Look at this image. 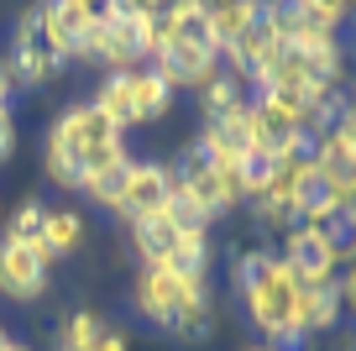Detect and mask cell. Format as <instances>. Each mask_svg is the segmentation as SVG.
I'll list each match as a JSON object with an SVG mask.
<instances>
[{
    "instance_id": "obj_20",
    "label": "cell",
    "mask_w": 356,
    "mask_h": 351,
    "mask_svg": "<svg viewBox=\"0 0 356 351\" xmlns=\"http://www.w3.org/2000/svg\"><path fill=\"white\" fill-rule=\"evenodd\" d=\"M53 16H58V26L68 32V42L79 47V37L100 22V6H95V0H53Z\"/></svg>"
},
{
    "instance_id": "obj_14",
    "label": "cell",
    "mask_w": 356,
    "mask_h": 351,
    "mask_svg": "<svg viewBox=\"0 0 356 351\" xmlns=\"http://www.w3.org/2000/svg\"><path fill=\"white\" fill-rule=\"evenodd\" d=\"M194 100H200V116H204V126H210V121H220L225 110H236L246 100V84H241V79H231L225 68H215V74L194 89Z\"/></svg>"
},
{
    "instance_id": "obj_26",
    "label": "cell",
    "mask_w": 356,
    "mask_h": 351,
    "mask_svg": "<svg viewBox=\"0 0 356 351\" xmlns=\"http://www.w3.org/2000/svg\"><path fill=\"white\" fill-rule=\"evenodd\" d=\"M0 105H11V74H6V58H0Z\"/></svg>"
},
{
    "instance_id": "obj_6",
    "label": "cell",
    "mask_w": 356,
    "mask_h": 351,
    "mask_svg": "<svg viewBox=\"0 0 356 351\" xmlns=\"http://www.w3.org/2000/svg\"><path fill=\"white\" fill-rule=\"evenodd\" d=\"M0 58H6V74H11V84H26V89L53 84V79L63 74V63H58V58L42 47V37H37L32 11L16 22V32H11V53H0Z\"/></svg>"
},
{
    "instance_id": "obj_1",
    "label": "cell",
    "mask_w": 356,
    "mask_h": 351,
    "mask_svg": "<svg viewBox=\"0 0 356 351\" xmlns=\"http://www.w3.org/2000/svg\"><path fill=\"white\" fill-rule=\"evenodd\" d=\"M231 283H236V299L246 304V320L262 330L267 346L309 351V341H299V330H293V309H299L304 283L293 278V267L278 252H267V247L236 252L231 257Z\"/></svg>"
},
{
    "instance_id": "obj_25",
    "label": "cell",
    "mask_w": 356,
    "mask_h": 351,
    "mask_svg": "<svg viewBox=\"0 0 356 351\" xmlns=\"http://www.w3.org/2000/svg\"><path fill=\"white\" fill-rule=\"evenodd\" d=\"M341 126L351 132V142H356V89H351V100H346V110H341Z\"/></svg>"
},
{
    "instance_id": "obj_10",
    "label": "cell",
    "mask_w": 356,
    "mask_h": 351,
    "mask_svg": "<svg viewBox=\"0 0 356 351\" xmlns=\"http://www.w3.org/2000/svg\"><path fill=\"white\" fill-rule=\"evenodd\" d=\"M184 231H189V226H178L173 210H157V215L136 220V226H131V252H136V263H142V267H173Z\"/></svg>"
},
{
    "instance_id": "obj_2",
    "label": "cell",
    "mask_w": 356,
    "mask_h": 351,
    "mask_svg": "<svg viewBox=\"0 0 356 351\" xmlns=\"http://www.w3.org/2000/svg\"><path fill=\"white\" fill-rule=\"evenodd\" d=\"M42 153L63 157V163L79 173V189H84L89 173H100V168L131 163V153H126V132H115V126L105 121L95 105H68L63 116L53 121Z\"/></svg>"
},
{
    "instance_id": "obj_9",
    "label": "cell",
    "mask_w": 356,
    "mask_h": 351,
    "mask_svg": "<svg viewBox=\"0 0 356 351\" xmlns=\"http://www.w3.org/2000/svg\"><path fill=\"white\" fill-rule=\"evenodd\" d=\"M42 294H47V267L37 263V252L22 242H0V299L37 304Z\"/></svg>"
},
{
    "instance_id": "obj_17",
    "label": "cell",
    "mask_w": 356,
    "mask_h": 351,
    "mask_svg": "<svg viewBox=\"0 0 356 351\" xmlns=\"http://www.w3.org/2000/svg\"><path fill=\"white\" fill-rule=\"evenodd\" d=\"M293 16L304 26H320V32H341V26L356 22V6H346V0H299Z\"/></svg>"
},
{
    "instance_id": "obj_5",
    "label": "cell",
    "mask_w": 356,
    "mask_h": 351,
    "mask_svg": "<svg viewBox=\"0 0 356 351\" xmlns=\"http://www.w3.org/2000/svg\"><path fill=\"white\" fill-rule=\"evenodd\" d=\"M173 205V173H168V163H157V157H131L126 163V184H121V199H115V215L121 220H147L157 215V210Z\"/></svg>"
},
{
    "instance_id": "obj_27",
    "label": "cell",
    "mask_w": 356,
    "mask_h": 351,
    "mask_svg": "<svg viewBox=\"0 0 356 351\" xmlns=\"http://www.w3.org/2000/svg\"><path fill=\"white\" fill-rule=\"evenodd\" d=\"M6 346H11V330H6V325H0V351H6Z\"/></svg>"
},
{
    "instance_id": "obj_11",
    "label": "cell",
    "mask_w": 356,
    "mask_h": 351,
    "mask_svg": "<svg viewBox=\"0 0 356 351\" xmlns=\"http://www.w3.org/2000/svg\"><path fill=\"white\" fill-rule=\"evenodd\" d=\"M341 325V288L335 283H320V288H304L299 294V309H293V330H299V341L325 336V330Z\"/></svg>"
},
{
    "instance_id": "obj_13",
    "label": "cell",
    "mask_w": 356,
    "mask_h": 351,
    "mask_svg": "<svg viewBox=\"0 0 356 351\" xmlns=\"http://www.w3.org/2000/svg\"><path fill=\"white\" fill-rule=\"evenodd\" d=\"M210 11V37H215V47H231V42H241L246 32L257 26V16H262V6L257 0H220V6H204Z\"/></svg>"
},
{
    "instance_id": "obj_28",
    "label": "cell",
    "mask_w": 356,
    "mask_h": 351,
    "mask_svg": "<svg viewBox=\"0 0 356 351\" xmlns=\"http://www.w3.org/2000/svg\"><path fill=\"white\" fill-rule=\"evenodd\" d=\"M6 351H26V346H16V341H11V346H6Z\"/></svg>"
},
{
    "instance_id": "obj_22",
    "label": "cell",
    "mask_w": 356,
    "mask_h": 351,
    "mask_svg": "<svg viewBox=\"0 0 356 351\" xmlns=\"http://www.w3.org/2000/svg\"><path fill=\"white\" fill-rule=\"evenodd\" d=\"M335 288H341V309H346V315L356 320V263L335 273Z\"/></svg>"
},
{
    "instance_id": "obj_3",
    "label": "cell",
    "mask_w": 356,
    "mask_h": 351,
    "mask_svg": "<svg viewBox=\"0 0 356 351\" xmlns=\"http://www.w3.org/2000/svg\"><path fill=\"white\" fill-rule=\"evenodd\" d=\"M194 304H210V278L173 273V267H142L131 283V309L157 330H173L178 315Z\"/></svg>"
},
{
    "instance_id": "obj_23",
    "label": "cell",
    "mask_w": 356,
    "mask_h": 351,
    "mask_svg": "<svg viewBox=\"0 0 356 351\" xmlns=\"http://www.w3.org/2000/svg\"><path fill=\"white\" fill-rule=\"evenodd\" d=\"M89 351H131V341H126V330H121V325H105V330H100V341H95Z\"/></svg>"
},
{
    "instance_id": "obj_24",
    "label": "cell",
    "mask_w": 356,
    "mask_h": 351,
    "mask_svg": "<svg viewBox=\"0 0 356 351\" xmlns=\"http://www.w3.org/2000/svg\"><path fill=\"white\" fill-rule=\"evenodd\" d=\"M11 147H16V116L11 105H0V157H11Z\"/></svg>"
},
{
    "instance_id": "obj_12",
    "label": "cell",
    "mask_w": 356,
    "mask_h": 351,
    "mask_svg": "<svg viewBox=\"0 0 356 351\" xmlns=\"http://www.w3.org/2000/svg\"><path fill=\"white\" fill-rule=\"evenodd\" d=\"M126 95H131V126H157L173 110V89L152 68H131L126 74Z\"/></svg>"
},
{
    "instance_id": "obj_16",
    "label": "cell",
    "mask_w": 356,
    "mask_h": 351,
    "mask_svg": "<svg viewBox=\"0 0 356 351\" xmlns=\"http://www.w3.org/2000/svg\"><path fill=\"white\" fill-rule=\"evenodd\" d=\"M42 247H47V257H53V263L84 247V220H79V210H47V220H42Z\"/></svg>"
},
{
    "instance_id": "obj_7",
    "label": "cell",
    "mask_w": 356,
    "mask_h": 351,
    "mask_svg": "<svg viewBox=\"0 0 356 351\" xmlns=\"http://www.w3.org/2000/svg\"><path fill=\"white\" fill-rule=\"evenodd\" d=\"M293 11V6H289ZM283 53L299 58L304 68H309L314 79H330V84H341L346 74V47H341V32H320V26H304L299 16H293V32L289 42H283Z\"/></svg>"
},
{
    "instance_id": "obj_29",
    "label": "cell",
    "mask_w": 356,
    "mask_h": 351,
    "mask_svg": "<svg viewBox=\"0 0 356 351\" xmlns=\"http://www.w3.org/2000/svg\"><path fill=\"white\" fill-rule=\"evenodd\" d=\"M252 351H278V346H252Z\"/></svg>"
},
{
    "instance_id": "obj_30",
    "label": "cell",
    "mask_w": 356,
    "mask_h": 351,
    "mask_svg": "<svg viewBox=\"0 0 356 351\" xmlns=\"http://www.w3.org/2000/svg\"><path fill=\"white\" fill-rule=\"evenodd\" d=\"M351 351H356V336H351Z\"/></svg>"
},
{
    "instance_id": "obj_15",
    "label": "cell",
    "mask_w": 356,
    "mask_h": 351,
    "mask_svg": "<svg viewBox=\"0 0 356 351\" xmlns=\"http://www.w3.org/2000/svg\"><path fill=\"white\" fill-rule=\"evenodd\" d=\"M320 236L330 242L335 267H351L356 263V205H335L330 215L320 220Z\"/></svg>"
},
{
    "instance_id": "obj_18",
    "label": "cell",
    "mask_w": 356,
    "mask_h": 351,
    "mask_svg": "<svg viewBox=\"0 0 356 351\" xmlns=\"http://www.w3.org/2000/svg\"><path fill=\"white\" fill-rule=\"evenodd\" d=\"M42 220H47V205H42V199H22V205H16V215L6 220V242L42 247Z\"/></svg>"
},
{
    "instance_id": "obj_21",
    "label": "cell",
    "mask_w": 356,
    "mask_h": 351,
    "mask_svg": "<svg viewBox=\"0 0 356 351\" xmlns=\"http://www.w3.org/2000/svg\"><path fill=\"white\" fill-rule=\"evenodd\" d=\"M121 184H126V163L100 168V173H89V178H84V199H89V205H100V210H115V199H121Z\"/></svg>"
},
{
    "instance_id": "obj_4",
    "label": "cell",
    "mask_w": 356,
    "mask_h": 351,
    "mask_svg": "<svg viewBox=\"0 0 356 351\" xmlns=\"http://www.w3.org/2000/svg\"><path fill=\"white\" fill-rule=\"evenodd\" d=\"M74 63H100L105 74H131L142 68V53H136V0H111L100 6V22L89 26L74 47Z\"/></svg>"
},
{
    "instance_id": "obj_19",
    "label": "cell",
    "mask_w": 356,
    "mask_h": 351,
    "mask_svg": "<svg viewBox=\"0 0 356 351\" xmlns=\"http://www.w3.org/2000/svg\"><path fill=\"white\" fill-rule=\"evenodd\" d=\"M105 320L95 315V309H74V315L63 320V330H58V351H89L95 341H100Z\"/></svg>"
},
{
    "instance_id": "obj_8",
    "label": "cell",
    "mask_w": 356,
    "mask_h": 351,
    "mask_svg": "<svg viewBox=\"0 0 356 351\" xmlns=\"http://www.w3.org/2000/svg\"><path fill=\"white\" fill-rule=\"evenodd\" d=\"M283 263L293 267V278H299L304 288H320V283H335V257H330V242L320 236V226H293L289 236H283Z\"/></svg>"
}]
</instances>
